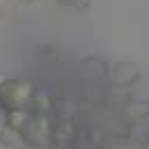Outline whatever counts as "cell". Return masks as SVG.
Here are the masks:
<instances>
[{
    "label": "cell",
    "instance_id": "cell-1",
    "mask_svg": "<svg viewBox=\"0 0 149 149\" xmlns=\"http://www.w3.org/2000/svg\"><path fill=\"white\" fill-rule=\"evenodd\" d=\"M34 93L36 91L29 79H2L0 81V109L5 113L25 109Z\"/></svg>",
    "mask_w": 149,
    "mask_h": 149
},
{
    "label": "cell",
    "instance_id": "cell-2",
    "mask_svg": "<svg viewBox=\"0 0 149 149\" xmlns=\"http://www.w3.org/2000/svg\"><path fill=\"white\" fill-rule=\"evenodd\" d=\"M20 138L34 149H52V115H29Z\"/></svg>",
    "mask_w": 149,
    "mask_h": 149
},
{
    "label": "cell",
    "instance_id": "cell-3",
    "mask_svg": "<svg viewBox=\"0 0 149 149\" xmlns=\"http://www.w3.org/2000/svg\"><path fill=\"white\" fill-rule=\"evenodd\" d=\"M106 79L118 88H129L140 79V68L133 61H113V63H109Z\"/></svg>",
    "mask_w": 149,
    "mask_h": 149
},
{
    "label": "cell",
    "instance_id": "cell-4",
    "mask_svg": "<svg viewBox=\"0 0 149 149\" xmlns=\"http://www.w3.org/2000/svg\"><path fill=\"white\" fill-rule=\"evenodd\" d=\"M74 118H56L52 115V147L65 149L74 145Z\"/></svg>",
    "mask_w": 149,
    "mask_h": 149
},
{
    "label": "cell",
    "instance_id": "cell-5",
    "mask_svg": "<svg viewBox=\"0 0 149 149\" xmlns=\"http://www.w3.org/2000/svg\"><path fill=\"white\" fill-rule=\"evenodd\" d=\"M118 113L127 124H140L149 118V102L147 100H124Z\"/></svg>",
    "mask_w": 149,
    "mask_h": 149
},
{
    "label": "cell",
    "instance_id": "cell-6",
    "mask_svg": "<svg viewBox=\"0 0 149 149\" xmlns=\"http://www.w3.org/2000/svg\"><path fill=\"white\" fill-rule=\"evenodd\" d=\"M79 77L84 81H100V79H106L109 77V63L102 61V59H84L79 63Z\"/></svg>",
    "mask_w": 149,
    "mask_h": 149
},
{
    "label": "cell",
    "instance_id": "cell-7",
    "mask_svg": "<svg viewBox=\"0 0 149 149\" xmlns=\"http://www.w3.org/2000/svg\"><path fill=\"white\" fill-rule=\"evenodd\" d=\"M25 109H27L29 115H52L54 97H52V95H47V93H34Z\"/></svg>",
    "mask_w": 149,
    "mask_h": 149
},
{
    "label": "cell",
    "instance_id": "cell-8",
    "mask_svg": "<svg viewBox=\"0 0 149 149\" xmlns=\"http://www.w3.org/2000/svg\"><path fill=\"white\" fill-rule=\"evenodd\" d=\"M27 118H29L27 109H18V111H7V113H5V124H7V129H9V131H16V133H20V129L25 127Z\"/></svg>",
    "mask_w": 149,
    "mask_h": 149
},
{
    "label": "cell",
    "instance_id": "cell-9",
    "mask_svg": "<svg viewBox=\"0 0 149 149\" xmlns=\"http://www.w3.org/2000/svg\"><path fill=\"white\" fill-rule=\"evenodd\" d=\"M100 147L102 149H142V147H138V145L129 142L127 138H111V140H106V142H102Z\"/></svg>",
    "mask_w": 149,
    "mask_h": 149
},
{
    "label": "cell",
    "instance_id": "cell-10",
    "mask_svg": "<svg viewBox=\"0 0 149 149\" xmlns=\"http://www.w3.org/2000/svg\"><path fill=\"white\" fill-rule=\"evenodd\" d=\"M56 2H59L61 7H79V9L88 5V0H56Z\"/></svg>",
    "mask_w": 149,
    "mask_h": 149
},
{
    "label": "cell",
    "instance_id": "cell-11",
    "mask_svg": "<svg viewBox=\"0 0 149 149\" xmlns=\"http://www.w3.org/2000/svg\"><path fill=\"white\" fill-rule=\"evenodd\" d=\"M5 14H7V5H5V0H0V20H2Z\"/></svg>",
    "mask_w": 149,
    "mask_h": 149
},
{
    "label": "cell",
    "instance_id": "cell-12",
    "mask_svg": "<svg viewBox=\"0 0 149 149\" xmlns=\"http://www.w3.org/2000/svg\"><path fill=\"white\" fill-rule=\"evenodd\" d=\"M5 131H7V124H5V118H0V138L5 136Z\"/></svg>",
    "mask_w": 149,
    "mask_h": 149
},
{
    "label": "cell",
    "instance_id": "cell-13",
    "mask_svg": "<svg viewBox=\"0 0 149 149\" xmlns=\"http://www.w3.org/2000/svg\"><path fill=\"white\" fill-rule=\"evenodd\" d=\"M20 2H34V0H20Z\"/></svg>",
    "mask_w": 149,
    "mask_h": 149
}]
</instances>
